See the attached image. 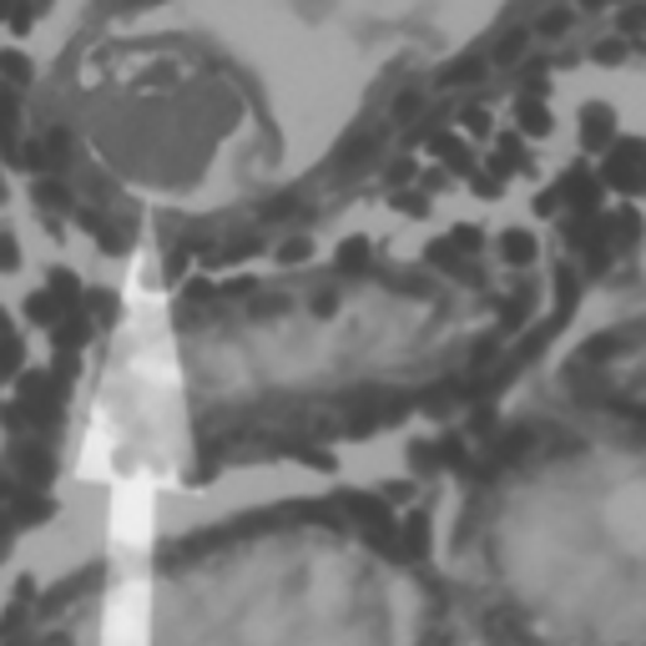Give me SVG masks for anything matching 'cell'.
Listing matches in <instances>:
<instances>
[{
  "mask_svg": "<svg viewBox=\"0 0 646 646\" xmlns=\"http://www.w3.org/2000/svg\"><path fill=\"white\" fill-rule=\"evenodd\" d=\"M324 561L284 535H217L112 571L6 646H343Z\"/></svg>",
  "mask_w": 646,
  "mask_h": 646,
  "instance_id": "1",
  "label": "cell"
}]
</instances>
